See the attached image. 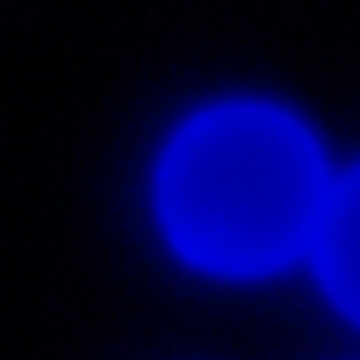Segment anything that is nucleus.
Instances as JSON below:
<instances>
[{
	"instance_id": "obj_2",
	"label": "nucleus",
	"mask_w": 360,
	"mask_h": 360,
	"mask_svg": "<svg viewBox=\"0 0 360 360\" xmlns=\"http://www.w3.org/2000/svg\"><path fill=\"white\" fill-rule=\"evenodd\" d=\"M318 271L343 314L360 322V169L326 200L318 225Z\"/></svg>"
},
{
	"instance_id": "obj_1",
	"label": "nucleus",
	"mask_w": 360,
	"mask_h": 360,
	"mask_svg": "<svg viewBox=\"0 0 360 360\" xmlns=\"http://www.w3.org/2000/svg\"><path fill=\"white\" fill-rule=\"evenodd\" d=\"M314 136L267 102H225L178 131L157 169L161 229L187 263L217 276L288 267L326 212Z\"/></svg>"
}]
</instances>
